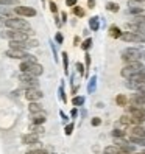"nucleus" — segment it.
I'll return each mask as SVG.
<instances>
[{"label": "nucleus", "instance_id": "9b49d317", "mask_svg": "<svg viewBox=\"0 0 145 154\" xmlns=\"http://www.w3.org/2000/svg\"><path fill=\"white\" fill-rule=\"evenodd\" d=\"M10 48H13V50H24V51H27L30 47H28V42L27 41H10Z\"/></svg>", "mask_w": 145, "mask_h": 154}, {"label": "nucleus", "instance_id": "f8f14e48", "mask_svg": "<svg viewBox=\"0 0 145 154\" xmlns=\"http://www.w3.org/2000/svg\"><path fill=\"white\" fill-rule=\"evenodd\" d=\"M22 143L24 145H36V143H39V137L36 134H25L22 135Z\"/></svg>", "mask_w": 145, "mask_h": 154}, {"label": "nucleus", "instance_id": "f03ea898", "mask_svg": "<svg viewBox=\"0 0 145 154\" xmlns=\"http://www.w3.org/2000/svg\"><path fill=\"white\" fill-rule=\"evenodd\" d=\"M19 69H20V73H30L34 78H38L44 73V67L41 64H38V62H24L22 61Z\"/></svg>", "mask_w": 145, "mask_h": 154}, {"label": "nucleus", "instance_id": "7c9ffc66", "mask_svg": "<svg viewBox=\"0 0 145 154\" xmlns=\"http://www.w3.org/2000/svg\"><path fill=\"white\" fill-rule=\"evenodd\" d=\"M90 47H92V39H90V38H87V39H86L83 44H81V48H83L84 51H87Z\"/></svg>", "mask_w": 145, "mask_h": 154}, {"label": "nucleus", "instance_id": "49530a36", "mask_svg": "<svg viewBox=\"0 0 145 154\" xmlns=\"http://www.w3.org/2000/svg\"><path fill=\"white\" fill-rule=\"evenodd\" d=\"M140 59H145V50L140 51Z\"/></svg>", "mask_w": 145, "mask_h": 154}, {"label": "nucleus", "instance_id": "4c0bfd02", "mask_svg": "<svg viewBox=\"0 0 145 154\" xmlns=\"http://www.w3.org/2000/svg\"><path fill=\"white\" fill-rule=\"evenodd\" d=\"M77 70L80 75H84V66L81 64V62H77Z\"/></svg>", "mask_w": 145, "mask_h": 154}, {"label": "nucleus", "instance_id": "7ed1b4c3", "mask_svg": "<svg viewBox=\"0 0 145 154\" xmlns=\"http://www.w3.org/2000/svg\"><path fill=\"white\" fill-rule=\"evenodd\" d=\"M142 70H145V67H143V64L140 61H133V62H126V66L122 69V72H120V75L123 76V78H131V76H134L136 73H140Z\"/></svg>", "mask_w": 145, "mask_h": 154}, {"label": "nucleus", "instance_id": "cd10ccee", "mask_svg": "<svg viewBox=\"0 0 145 154\" xmlns=\"http://www.w3.org/2000/svg\"><path fill=\"white\" fill-rule=\"evenodd\" d=\"M106 10L108 11H112V13H117V11H119V5L114 3V2H108L106 3Z\"/></svg>", "mask_w": 145, "mask_h": 154}, {"label": "nucleus", "instance_id": "9d476101", "mask_svg": "<svg viewBox=\"0 0 145 154\" xmlns=\"http://www.w3.org/2000/svg\"><path fill=\"white\" fill-rule=\"evenodd\" d=\"M126 28L133 33H140L145 34V23H133V22H126Z\"/></svg>", "mask_w": 145, "mask_h": 154}, {"label": "nucleus", "instance_id": "ea45409f", "mask_svg": "<svg viewBox=\"0 0 145 154\" xmlns=\"http://www.w3.org/2000/svg\"><path fill=\"white\" fill-rule=\"evenodd\" d=\"M84 61H86V70L89 69V66H90V55L86 51V55H84Z\"/></svg>", "mask_w": 145, "mask_h": 154}, {"label": "nucleus", "instance_id": "39448f33", "mask_svg": "<svg viewBox=\"0 0 145 154\" xmlns=\"http://www.w3.org/2000/svg\"><path fill=\"white\" fill-rule=\"evenodd\" d=\"M122 59L125 62H133V61H140V50L137 47H128L122 50Z\"/></svg>", "mask_w": 145, "mask_h": 154}, {"label": "nucleus", "instance_id": "a19ab883", "mask_svg": "<svg viewBox=\"0 0 145 154\" xmlns=\"http://www.w3.org/2000/svg\"><path fill=\"white\" fill-rule=\"evenodd\" d=\"M66 5L70 6V8H74V6L77 5V0H66Z\"/></svg>", "mask_w": 145, "mask_h": 154}, {"label": "nucleus", "instance_id": "8fccbe9b", "mask_svg": "<svg viewBox=\"0 0 145 154\" xmlns=\"http://www.w3.org/2000/svg\"><path fill=\"white\" fill-rule=\"evenodd\" d=\"M142 154H145V149H143V151H142Z\"/></svg>", "mask_w": 145, "mask_h": 154}, {"label": "nucleus", "instance_id": "6e6552de", "mask_svg": "<svg viewBox=\"0 0 145 154\" xmlns=\"http://www.w3.org/2000/svg\"><path fill=\"white\" fill-rule=\"evenodd\" d=\"M128 13L133 14V16H137V14H143V6L142 3L139 2H136V0H131V2L128 3Z\"/></svg>", "mask_w": 145, "mask_h": 154}, {"label": "nucleus", "instance_id": "c85d7f7f", "mask_svg": "<svg viewBox=\"0 0 145 154\" xmlns=\"http://www.w3.org/2000/svg\"><path fill=\"white\" fill-rule=\"evenodd\" d=\"M111 134H112V137H114V139H123L126 132H125V131H122V129H114Z\"/></svg>", "mask_w": 145, "mask_h": 154}, {"label": "nucleus", "instance_id": "6ab92c4d", "mask_svg": "<svg viewBox=\"0 0 145 154\" xmlns=\"http://www.w3.org/2000/svg\"><path fill=\"white\" fill-rule=\"evenodd\" d=\"M89 28L92 31H98V28H100V20H98V17L94 16L89 19Z\"/></svg>", "mask_w": 145, "mask_h": 154}, {"label": "nucleus", "instance_id": "79ce46f5", "mask_svg": "<svg viewBox=\"0 0 145 154\" xmlns=\"http://www.w3.org/2000/svg\"><path fill=\"white\" fill-rule=\"evenodd\" d=\"M77 115H78V109H77V107H74V109L70 111V117H72V119H75Z\"/></svg>", "mask_w": 145, "mask_h": 154}, {"label": "nucleus", "instance_id": "a211bd4d", "mask_svg": "<svg viewBox=\"0 0 145 154\" xmlns=\"http://www.w3.org/2000/svg\"><path fill=\"white\" fill-rule=\"evenodd\" d=\"M122 33H123V31H120V28H119L117 25H111V26H109V36H111V38H114V39H120Z\"/></svg>", "mask_w": 145, "mask_h": 154}, {"label": "nucleus", "instance_id": "20e7f679", "mask_svg": "<svg viewBox=\"0 0 145 154\" xmlns=\"http://www.w3.org/2000/svg\"><path fill=\"white\" fill-rule=\"evenodd\" d=\"M3 39H8V41H28V34L25 31H17V30H6V31H2L0 33Z\"/></svg>", "mask_w": 145, "mask_h": 154}, {"label": "nucleus", "instance_id": "4468645a", "mask_svg": "<svg viewBox=\"0 0 145 154\" xmlns=\"http://www.w3.org/2000/svg\"><path fill=\"white\" fill-rule=\"evenodd\" d=\"M20 89H22V90L39 89V81H38V78H33L31 81H25V83H20Z\"/></svg>", "mask_w": 145, "mask_h": 154}, {"label": "nucleus", "instance_id": "c03bdc74", "mask_svg": "<svg viewBox=\"0 0 145 154\" xmlns=\"http://www.w3.org/2000/svg\"><path fill=\"white\" fill-rule=\"evenodd\" d=\"M59 115H61V120H62V122H67V120H69V119H67V115L62 112V111H59Z\"/></svg>", "mask_w": 145, "mask_h": 154}, {"label": "nucleus", "instance_id": "0eeeda50", "mask_svg": "<svg viewBox=\"0 0 145 154\" xmlns=\"http://www.w3.org/2000/svg\"><path fill=\"white\" fill-rule=\"evenodd\" d=\"M42 97H44V94H42L41 89H30V90H25V98L28 100L30 103L41 101Z\"/></svg>", "mask_w": 145, "mask_h": 154}, {"label": "nucleus", "instance_id": "3c124183", "mask_svg": "<svg viewBox=\"0 0 145 154\" xmlns=\"http://www.w3.org/2000/svg\"><path fill=\"white\" fill-rule=\"evenodd\" d=\"M143 139H145V137H143Z\"/></svg>", "mask_w": 145, "mask_h": 154}, {"label": "nucleus", "instance_id": "f257e3e1", "mask_svg": "<svg viewBox=\"0 0 145 154\" xmlns=\"http://www.w3.org/2000/svg\"><path fill=\"white\" fill-rule=\"evenodd\" d=\"M5 26L8 30H17V31H25L27 34H31V28H30V23L27 22L25 19L22 17H10V19H6L5 22Z\"/></svg>", "mask_w": 145, "mask_h": 154}, {"label": "nucleus", "instance_id": "473e14b6", "mask_svg": "<svg viewBox=\"0 0 145 154\" xmlns=\"http://www.w3.org/2000/svg\"><path fill=\"white\" fill-rule=\"evenodd\" d=\"M19 0H0V6H11V5H17Z\"/></svg>", "mask_w": 145, "mask_h": 154}, {"label": "nucleus", "instance_id": "5701e85b", "mask_svg": "<svg viewBox=\"0 0 145 154\" xmlns=\"http://www.w3.org/2000/svg\"><path fill=\"white\" fill-rule=\"evenodd\" d=\"M61 56H62V66H64V73L67 75L69 73V56H67L66 51H62Z\"/></svg>", "mask_w": 145, "mask_h": 154}, {"label": "nucleus", "instance_id": "37998d69", "mask_svg": "<svg viewBox=\"0 0 145 154\" xmlns=\"http://www.w3.org/2000/svg\"><path fill=\"white\" fill-rule=\"evenodd\" d=\"M5 22H6V17L0 16V28H3V26H5Z\"/></svg>", "mask_w": 145, "mask_h": 154}, {"label": "nucleus", "instance_id": "f3484780", "mask_svg": "<svg viewBox=\"0 0 145 154\" xmlns=\"http://www.w3.org/2000/svg\"><path fill=\"white\" fill-rule=\"evenodd\" d=\"M28 111H30V114H39L44 109H42V104L39 101H36V103H30L28 104Z\"/></svg>", "mask_w": 145, "mask_h": 154}, {"label": "nucleus", "instance_id": "a18cd8bd", "mask_svg": "<svg viewBox=\"0 0 145 154\" xmlns=\"http://www.w3.org/2000/svg\"><path fill=\"white\" fill-rule=\"evenodd\" d=\"M87 6L89 8H95V0H87Z\"/></svg>", "mask_w": 145, "mask_h": 154}, {"label": "nucleus", "instance_id": "423d86ee", "mask_svg": "<svg viewBox=\"0 0 145 154\" xmlns=\"http://www.w3.org/2000/svg\"><path fill=\"white\" fill-rule=\"evenodd\" d=\"M120 39L125 42H136V44H145V34L140 33H133V31H125L122 33Z\"/></svg>", "mask_w": 145, "mask_h": 154}, {"label": "nucleus", "instance_id": "de8ad7c7", "mask_svg": "<svg viewBox=\"0 0 145 154\" xmlns=\"http://www.w3.org/2000/svg\"><path fill=\"white\" fill-rule=\"evenodd\" d=\"M139 92H140V94H143V95H145V86H142V89H140V90H139Z\"/></svg>", "mask_w": 145, "mask_h": 154}, {"label": "nucleus", "instance_id": "72a5a7b5", "mask_svg": "<svg viewBox=\"0 0 145 154\" xmlns=\"http://www.w3.org/2000/svg\"><path fill=\"white\" fill-rule=\"evenodd\" d=\"M74 129H75V125H74V123H69V125H66V128H64V132H66V135H72Z\"/></svg>", "mask_w": 145, "mask_h": 154}, {"label": "nucleus", "instance_id": "a878e982", "mask_svg": "<svg viewBox=\"0 0 145 154\" xmlns=\"http://www.w3.org/2000/svg\"><path fill=\"white\" fill-rule=\"evenodd\" d=\"M133 23H145V14H137V16H133V19L130 20Z\"/></svg>", "mask_w": 145, "mask_h": 154}, {"label": "nucleus", "instance_id": "c9c22d12", "mask_svg": "<svg viewBox=\"0 0 145 154\" xmlns=\"http://www.w3.org/2000/svg\"><path fill=\"white\" fill-rule=\"evenodd\" d=\"M90 125H92V126H98V125H102V119H100V117H94V119L90 120Z\"/></svg>", "mask_w": 145, "mask_h": 154}, {"label": "nucleus", "instance_id": "f704fd0d", "mask_svg": "<svg viewBox=\"0 0 145 154\" xmlns=\"http://www.w3.org/2000/svg\"><path fill=\"white\" fill-rule=\"evenodd\" d=\"M27 154H49L45 149H30V151H27Z\"/></svg>", "mask_w": 145, "mask_h": 154}, {"label": "nucleus", "instance_id": "2f4dec72", "mask_svg": "<svg viewBox=\"0 0 145 154\" xmlns=\"http://www.w3.org/2000/svg\"><path fill=\"white\" fill-rule=\"evenodd\" d=\"M72 10H74V14L75 16H78V17H83L84 16V10H83V8H81V6H74V8H72Z\"/></svg>", "mask_w": 145, "mask_h": 154}, {"label": "nucleus", "instance_id": "58836bf2", "mask_svg": "<svg viewBox=\"0 0 145 154\" xmlns=\"http://www.w3.org/2000/svg\"><path fill=\"white\" fill-rule=\"evenodd\" d=\"M49 6H50V11H52V13H58V6H56L55 2H50Z\"/></svg>", "mask_w": 145, "mask_h": 154}, {"label": "nucleus", "instance_id": "ddd939ff", "mask_svg": "<svg viewBox=\"0 0 145 154\" xmlns=\"http://www.w3.org/2000/svg\"><path fill=\"white\" fill-rule=\"evenodd\" d=\"M130 135H134V137H145V128L142 125H136L130 128Z\"/></svg>", "mask_w": 145, "mask_h": 154}, {"label": "nucleus", "instance_id": "1a4fd4ad", "mask_svg": "<svg viewBox=\"0 0 145 154\" xmlns=\"http://www.w3.org/2000/svg\"><path fill=\"white\" fill-rule=\"evenodd\" d=\"M14 13L20 14V16H25V17L36 16V10H33V8H30V6H16L14 8Z\"/></svg>", "mask_w": 145, "mask_h": 154}, {"label": "nucleus", "instance_id": "bb28decb", "mask_svg": "<svg viewBox=\"0 0 145 154\" xmlns=\"http://www.w3.org/2000/svg\"><path fill=\"white\" fill-rule=\"evenodd\" d=\"M95 84H97V76H92L89 81V86H87V92L89 94H92L94 90H95Z\"/></svg>", "mask_w": 145, "mask_h": 154}, {"label": "nucleus", "instance_id": "412c9836", "mask_svg": "<svg viewBox=\"0 0 145 154\" xmlns=\"http://www.w3.org/2000/svg\"><path fill=\"white\" fill-rule=\"evenodd\" d=\"M30 131H31V134H36V135L45 132V129L42 128V125H33V123L30 125Z\"/></svg>", "mask_w": 145, "mask_h": 154}, {"label": "nucleus", "instance_id": "e433bc0d", "mask_svg": "<svg viewBox=\"0 0 145 154\" xmlns=\"http://www.w3.org/2000/svg\"><path fill=\"white\" fill-rule=\"evenodd\" d=\"M55 41H56V44H62L64 42V36H62L61 33H56L55 34Z\"/></svg>", "mask_w": 145, "mask_h": 154}, {"label": "nucleus", "instance_id": "dca6fc26", "mask_svg": "<svg viewBox=\"0 0 145 154\" xmlns=\"http://www.w3.org/2000/svg\"><path fill=\"white\" fill-rule=\"evenodd\" d=\"M0 16L6 17V19L14 17V10H11V6H0Z\"/></svg>", "mask_w": 145, "mask_h": 154}, {"label": "nucleus", "instance_id": "2eb2a0df", "mask_svg": "<svg viewBox=\"0 0 145 154\" xmlns=\"http://www.w3.org/2000/svg\"><path fill=\"white\" fill-rule=\"evenodd\" d=\"M45 120H47V115L45 112H39V114H31V123L33 125H42Z\"/></svg>", "mask_w": 145, "mask_h": 154}, {"label": "nucleus", "instance_id": "09e8293b", "mask_svg": "<svg viewBox=\"0 0 145 154\" xmlns=\"http://www.w3.org/2000/svg\"><path fill=\"white\" fill-rule=\"evenodd\" d=\"M136 2H139V3H143V2H145V0H136Z\"/></svg>", "mask_w": 145, "mask_h": 154}, {"label": "nucleus", "instance_id": "aec40b11", "mask_svg": "<svg viewBox=\"0 0 145 154\" xmlns=\"http://www.w3.org/2000/svg\"><path fill=\"white\" fill-rule=\"evenodd\" d=\"M128 142L133 143V145H136V146H143L145 148V139L143 137H134V135H130Z\"/></svg>", "mask_w": 145, "mask_h": 154}, {"label": "nucleus", "instance_id": "4be33fe9", "mask_svg": "<svg viewBox=\"0 0 145 154\" xmlns=\"http://www.w3.org/2000/svg\"><path fill=\"white\" fill-rule=\"evenodd\" d=\"M115 103H117V106L125 107L126 104H128V98H126L123 94H120V95H117V97H115Z\"/></svg>", "mask_w": 145, "mask_h": 154}, {"label": "nucleus", "instance_id": "393cba45", "mask_svg": "<svg viewBox=\"0 0 145 154\" xmlns=\"http://www.w3.org/2000/svg\"><path fill=\"white\" fill-rule=\"evenodd\" d=\"M72 104H74L75 107H78V106H83V104H84V97H80V95L74 97V98H72Z\"/></svg>", "mask_w": 145, "mask_h": 154}, {"label": "nucleus", "instance_id": "b1692460", "mask_svg": "<svg viewBox=\"0 0 145 154\" xmlns=\"http://www.w3.org/2000/svg\"><path fill=\"white\" fill-rule=\"evenodd\" d=\"M119 122H120L122 125H126V126H133V119H131V115H128V114L122 115Z\"/></svg>", "mask_w": 145, "mask_h": 154}, {"label": "nucleus", "instance_id": "c756f323", "mask_svg": "<svg viewBox=\"0 0 145 154\" xmlns=\"http://www.w3.org/2000/svg\"><path fill=\"white\" fill-rule=\"evenodd\" d=\"M58 97H59V100L62 103H66V94H64V86H62V83H61V86H59V89H58Z\"/></svg>", "mask_w": 145, "mask_h": 154}]
</instances>
